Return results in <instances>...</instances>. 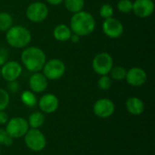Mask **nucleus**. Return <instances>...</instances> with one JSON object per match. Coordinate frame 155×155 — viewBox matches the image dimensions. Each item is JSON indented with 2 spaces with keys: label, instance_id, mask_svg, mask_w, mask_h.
<instances>
[{
  "label": "nucleus",
  "instance_id": "4",
  "mask_svg": "<svg viewBox=\"0 0 155 155\" xmlns=\"http://www.w3.org/2000/svg\"><path fill=\"white\" fill-rule=\"evenodd\" d=\"M66 66L64 63L58 58H53L46 60L41 72L48 81H56L64 76Z\"/></svg>",
  "mask_w": 155,
  "mask_h": 155
},
{
  "label": "nucleus",
  "instance_id": "9",
  "mask_svg": "<svg viewBox=\"0 0 155 155\" xmlns=\"http://www.w3.org/2000/svg\"><path fill=\"white\" fill-rule=\"evenodd\" d=\"M102 30L107 37L112 39H117L123 35L124 27L123 23L119 19L113 16L104 19L102 25Z\"/></svg>",
  "mask_w": 155,
  "mask_h": 155
},
{
  "label": "nucleus",
  "instance_id": "29",
  "mask_svg": "<svg viewBox=\"0 0 155 155\" xmlns=\"http://www.w3.org/2000/svg\"><path fill=\"white\" fill-rule=\"evenodd\" d=\"M8 120H9L8 114L5 111H1L0 112V125H5Z\"/></svg>",
  "mask_w": 155,
  "mask_h": 155
},
{
  "label": "nucleus",
  "instance_id": "18",
  "mask_svg": "<svg viewBox=\"0 0 155 155\" xmlns=\"http://www.w3.org/2000/svg\"><path fill=\"white\" fill-rule=\"evenodd\" d=\"M26 120H27L29 128L40 129V127H42L45 124V114H43L41 111H35L28 116V119Z\"/></svg>",
  "mask_w": 155,
  "mask_h": 155
},
{
  "label": "nucleus",
  "instance_id": "24",
  "mask_svg": "<svg viewBox=\"0 0 155 155\" xmlns=\"http://www.w3.org/2000/svg\"><path fill=\"white\" fill-rule=\"evenodd\" d=\"M116 7L123 14H129L133 11V2L131 0H119Z\"/></svg>",
  "mask_w": 155,
  "mask_h": 155
},
{
  "label": "nucleus",
  "instance_id": "30",
  "mask_svg": "<svg viewBox=\"0 0 155 155\" xmlns=\"http://www.w3.org/2000/svg\"><path fill=\"white\" fill-rule=\"evenodd\" d=\"M80 39H81V36H79V35H77L75 34H72L69 41H71L73 44H77V43L80 42Z\"/></svg>",
  "mask_w": 155,
  "mask_h": 155
},
{
  "label": "nucleus",
  "instance_id": "8",
  "mask_svg": "<svg viewBox=\"0 0 155 155\" xmlns=\"http://www.w3.org/2000/svg\"><path fill=\"white\" fill-rule=\"evenodd\" d=\"M114 66L113 56L107 52H101L97 54L92 61V68L98 75L109 74Z\"/></svg>",
  "mask_w": 155,
  "mask_h": 155
},
{
  "label": "nucleus",
  "instance_id": "31",
  "mask_svg": "<svg viewBox=\"0 0 155 155\" xmlns=\"http://www.w3.org/2000/svg\"><path fill=\"white\" fill-rule=\"evenodd\" d=\"M45 2L51 5H59L64 2V0H45Z\"/></svg>",
  "mask_w": 155,
  "mask_h": 155
},
{
  "label": "nucleus",
  "instance_id": "16",
  "mask_svg": "<svg viewBox=\"0 0 155 155\" xmlns=\"http://www.w3.org/2000/svg\"><path fill=\"white\" fill-rule=\"evenodd\" d=\"M125 108L130 114L138 116V115H141L144 112L145 106L142 99L136 96H132L126 100Z\"/></svg>",
  "mask_w": 155,
  "mask_h": 155
},
{
  "label": "nucleus",
  "instance_id": "5",
  "mask_svg": "<svg viewBox=\"0 0 155 155\" xmlns=\"http://www.w3.org/2000/svg\"><path fill=\"white\" fill-rule=\"evenodd\" d=\"M29 129L27 120L21 116L10 118L5 127L6 134L14 140L24 137Z\"/></svg>",
  "mask_w": 155,
  "mask_h": 155
},
{
  "label": "nucleus",
  "instance_id": "25",
  "mask_svg": "<svg viewBox=\"0 0 155 155\" xmlns=\"http://www.w3.org/2000/svg\"><path fill=\"white\" fill-rule=\"evenodd\" d=\"M10 104V94L3 88H0V112L5 111Z\"/></svg>",
  "mask_w": 155,
  "mask_h": 155
},
{
  "label": "nucleus",
  "instance_id": "22",
  "mask_svg": "<svg viewBox=\"0 0 155 155\" xmlns=\"http://www.w3.org/2000/svg\"><path fill=\"white\" fill-rule=\"evenodd\" d=\"M126 73H127V70L124 66L114 65L112 70L109 73V76L112 78V80H114V81H124L125 80Z\"/></svg>",
  "mask_w": 155,
  "mask_h": 155
},
{
  "label": "nucleus",
  "instance_id": "12",
  "mask_svg": "<svg viewBox=\"0 0 155 155\" xmlns=\"http://www.w3.org/2000/svg\"><path fill=\"white\" fill-rule=\"evenodd\" d=\"M37 105L39 106V109L43 114H52L55 113L59 107V99L55 94L47 93L43 94L39 98Z\"/></svg>",
  "mask_w": 155,
  "mask_h": 155
},
{
  "label": "nucleus",
  "instance_id": "1",
  "mask_svg": "<svg viewBox=\"0 0 155 155\" xmlns=\"http://www.w3.org/2000/svg\"><path fill=\"white\" fill-rule=\"evenodd\" d=\"M21 64L30 73L41 72L45 62L46 54L43 49L37 46H30L24 48L21 55Z\"/></svg>",
  "mask_w": 155,
  "mask_h": 155
},
{
  "label": "nucleus",
  "instance_id": "3",
  "mask_svg": "<svg viewBox=\"0 0 155 155\" xmlns=\"http://www.w3.org/2000/svg\"><path fill=\"white\" fill-rule=\"evenodd\" d=\"M5 41L8 45L15 49H24L32 41V34L24 25H13L5 32Z\"/></svg>",
  "mask_w": 155,
  "mask_h": 155
},
{
  "label": "nucleus",
  "instance_id": "32",
  "mask_svg": "<svg viewBox=\"0 0 155 155\" xmlns=\"http://www.w3.org/2000/svg\"><path fill=\"white\" fill-rule=\"evenodd\" d=\"M0 78H1V66H0Z\"/></svg>",
  "mask_w": 155,
  "mask_h": 155
},
{
  "label": "nucleus",
  "instance_id": "26",
  "mask_svg": "<svg viewBox=\"0 0 155 155\" xmlns=\"http://www.w3.org/2000/svg\"><path fill=\"white\" fill-rule=\"evenodd\" d=\"M114 7L110 5V4H104L101 5L100 10H99V15L102 18L104 19H107L110 17L114 16Z\"/></svg>",
  "mask_w": 155,
  "mask_h": 155
},
{
  "label": "nucleus",
  "instance_id": "13",
  "mask_svg": "<svg viewBox=\"0 0 155 155\" xmlns=\"http://www.w3.org/2000/svg\"><path fill=\"white\" fill-rule=\"evenodd\" d=\"M125 80L133 87L143 86L147 81V74L141 67H132L127 70Z\"/></svg>",
  "mask_w": 155,
  "mask_h": 155
},
{
  "label": "nucleus",
  "instance_id": "21",
  "mask_svg": "<svg viewBox=\"0 0 155 155\" xmlns=\"http://www.w3.org/2000/svg\"><path fill=\"white\" fill-rule=\"evenodd\" d=\"M12 15L8 12H0V32L5 33L14 25Z\"/></svg>",
  "mask_w": 155,
  "mask_h": 155
},
{
  "label": "nucleus",
  "instance_id": "2",
  "mask_svg": "<svg viewBox=\"0 0 155 155\" xmlns=\"http://www.w3.org/2000/svg\"><path fill=\"white\" fill-rule=\"evenodd\" d=\"M96 26V22L94 15L84 10L73 14L70 19L69 27L73 34L79 36H87L91 35Z\"/></svg>",
  "mask_w": 155,
  "mask_h": 155
},
{
  "label": "nucleus",
  "instance_id": "6",
  "mask_svg": "<svg viewBox=\"0 0 155 155\" xmlns=\"http://www.w3.org/2000/svg\"><path fill=\"white\" fill-rule=\"evenodd\" d=\"M26 147L35 153L42 152L46 147V138L40 129H29L24 136Z\"/></svg>",
  "mask_w": 155,
  "mask_h": 155
},
{
  "label": "nucleus",
  "instance_id": "11",
  "mask_svg": "<svg viewBox=\"0 0 155 155\" xmlns=\"http://www.w3.org/2000/svg\"><path fill=\"white\" fill-rule=\"evenodd\" d=\"M115 111L114 103L109 98H100L93 105V112L95 116L101 119L111 117Z\"/></svg>",
  "mask_w": 155,
  "mask_h": 155
},
{
  "label": "nucleus",
  "instance_id": "15",
  "mask_svg": "<svg viewBox=\"0 0 155 155\" xmlns=\"http://www.w3.org/2000/svg\"><path fill=\"white\" fill-rule=\"evenodd\" d=\"M28 85L30 90L35 94H42L44 93L48 86V80L46 77L41 73H33L29 78Z\"/></svg>",
  "mask_w": 155,
  "mask_h": 155
},
{
  "label": "nucleus",
  "instance_id": "17",
  "mask_svg": "<svg viewBox=\"0 0 155 155\" xmlns=\"http://www.w3.org/2000/svg\"><path fill=\"white\" fill-rule=\"evenodd\" d=\"M72 34V30L66 24H59L53 30V36L58 42L69 41Z\"/></svg>",
  "mask_w": 155,
  "mask_h": 155
},
{
  "label": "nucleus",
  "instance_id": "23",
  "mask_svg": "<svg viewBox=\"0 0 155 155\" xmlns=\"http://www.w3.org/2000/svg\"><path fill=\"white\" fill-rule=\"evenodd\" d=\"M97 85L98 87L103 90V91H107L109 90L112 85H113V80L112 78L109 76V74H105V75H101L100 78L98 79L97 82Z\"/></svg>",
  "mask_w": 155,
  "mask_h": 155
},
{
  "label": "nucleus",
  "instance_id": "20",
  "mask_svg": "<svg viewBox=\"0 0 155 155\" xmlns=\"http://www.w3.org/2000/svg\"><path fill=\"white\" fill-rule=\"evenodd\" d=\"M63 3L66 10L72 14L78 13L84 7V0H64Z\"/></svg>",
  "mask_w": 155,
  "mask_h": 155
},
{
  "label": "nucleus",
  "instance_id": "33",
  "mask_svg": "<svg viewBox=\"0 0 155 155\" xmlns=\"http://www.w3.org/2000/svg\"><path fill=\"white\" fill-rule=\"evenodd\" d=\"M0 155H1V149H0Z\"/></svg>",
  "mask_w": 155,
  "mask_h": 155
},
{
  "label": "nucleus",
  "instance_id": "27",
  "mask_svg": "<svg viewBox=\"0 0 155 155\" xmlns=\"http://www.w3.org/2000/svg\"><path fill=\"white\" fill-rule=\"evenodd\" d=\"M14 143V139L11 138L5 132V128L0 127V145L11 146Z\"/></svg>",
  "mask_w": 155,
  "mask_h": 155
},
{
  "label": "nucleus",
  "instance_id": "19",
  "mask_svg": "<svg viewBox=\"0 0 155 155\" xmlns=\"http://www.w3.org/2000/svg\"><path fill=\"white\" fill-rule=\"evenodd\" d=\"M21 102L24 105H25L28 108H34L37 105L38 99L35 93H33L31 90H25L21 94L20 96Z\"/></svg>",
  "mask_w": 155,
  "mask_h": 155
},
{
  "label": "nucleus",
  "instance_id": "28",
  "mask_svg": "<svg viewBox=\"0 0 155 155\" xmlns=\"http://www.w3.org/2000/svg\"><path fill=\"white\" fill-rule=\"evenodd\" d=\"M20 89V85L19 83L16 81H12V82H7V92L10 94H15L19 91Z\"/></svg>",
  "mask_w": 155,
  "mask_h": 155
},
{
  "label": "nucleus",
  "instance_id": "10",
  "mask_svg": "<svg viewBox=\"0 0 155 155\" xmlns=\"http://www.w3.org/2000/svg\"><path fill=\"white\" fill-rule=\"evenodd\" d=\"M23 73V65L17 61H6L1 66V77L6 82L16 81Z\"/></svg>",
  "mask_w": 155,
  "mask_h": 155
},
{
  "label": "nucleus",
  "instance_id": "14",
  "mask_svg": "<svg viewBox=\"0 0 155 155\" xmlns=\"http://www.w3.org/2000/svg\"><path fill=\"white\" fill-rule=\"evenodd\" d=\"M155 9L153 0H135L133 2V12L140 18L151 16Z\"/></svg>",
  "mask_w": 155,
  "mask_h": 155
},
{
  "label": "nucleus",
  "instance_id": "7",
  "mask_svg": "<svg viewBox=\"0 0 155 155\" xmlns=\"http://www.w3.org/2000/svg\"><path fill=\"white\" fill-rule=\"evenodd\" d=\"M49 14L48 6L45 3L35 1L28 5L25 9V15L26 18L35 24L44 22Z\"/></svg>",
  "mask_w": 155,
  "mask_h": 155
}]
</instances>
